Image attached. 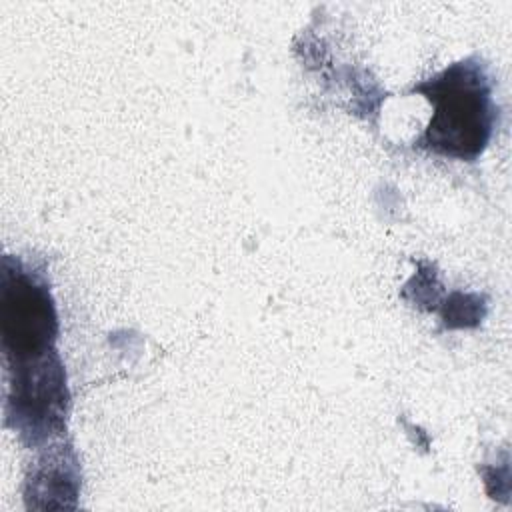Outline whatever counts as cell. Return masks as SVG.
<instances>
[{
    "label": "cell",
    "mask_w": 512,
    "mask_h": 512,
    "mask_svg": "<svg viewBox=\"0 0 512 512\" xmlns=\"http://www.w3.org/2000/svg\"><path fill=\"white\" fill-rule=\"evenodd\" d=\"M2 350L10 374L6 418L40 426L68 412L66 374L54 348L56 308L46 280L10 256L2 262Z\"/></svg>",
    "instance_id": "cell-1"
},
{
    "label": "cell",
    "mask_w": 512,
    "mask_h": 512,
    "mask_svg": "<svg viewBox=\"0 0 512 512\" xmlns=\"http://www.w3.org/2000/svg\"><path fill=\"white\" fill-rule=\"evenodd\" d=\"M434 106L418 146L454 160H474L486 148L496 106L486 68L476 58H464L414 86Z\"/></svg>",
    "instance_id": "cell-2"
}]
</instances>
